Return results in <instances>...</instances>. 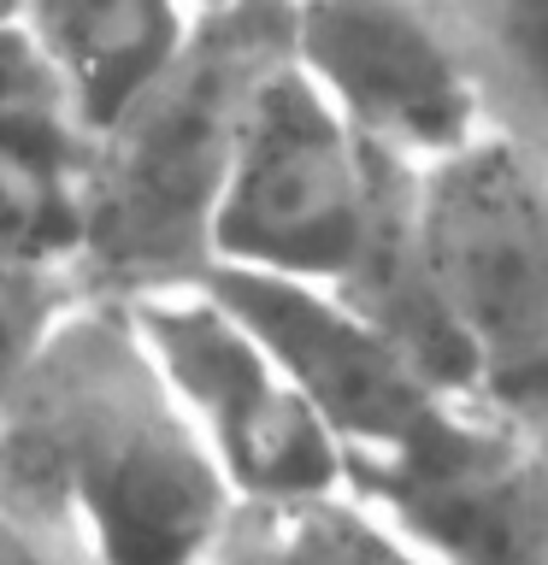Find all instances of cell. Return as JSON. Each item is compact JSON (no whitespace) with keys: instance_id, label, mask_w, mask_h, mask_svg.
Listing matches in <instances>:
<instances>
[{"instance_id":"obj_8","label":"cell","mask_w":548,"mask_h":565,"mask_svg":"<svg viewBox=\"0 0 548 565\" xmlns=\"http://www.w3.org/2000/svg\"><path fill=\"white\" fill-rule=\"evenodd\" d=\"M207 282L289 365V377L301 383V395L313 401V413L325 418L336 454H342V483L354 466L396 448L449 395L396 342H383L342 295L313 289V282L242 277V271H212Z\"/></svg>"},{"instance_id":"obj_6","label":"cell","mask_w":548,"mask_h":565,"mask_svg":"<svg viewBox=\"0 0 548 565\" xmlns=\"http://www.w3.org/2000/svg\"><path fill=\"white\" fill-rule=\"evenodd\" d=\"M130 307L236 507H289L348 489L325 418L313 413L272 342L212 282Z\"/></svg>"},{"instance_id":"obj_12","label":"cell","mask_w":548,"mask_h":565,"mask_svg":"<svg viewBox=\"0 0 548 565\" xmlns=\"http://www.w3.org/2000/svg\"><path fill=\"white\" fill-rule=\"evenodd\" d=\"M201 565H424L378 512L354 494H318L289 507H236Z\"/></svg>"},{"instance_id":"obj_15","label":"cell","mask_w":548,"mask_h":565,"mask_svg":"<svg viewBox=\"0 0 548 565\" xmlns=\"http://www.w3.org/2000/svg\"><path fill=\"white\" fill-rule=\"evenodd\" d=\"M0 565H88L77 547H65L53 530H42L24 512L0 501Z\"/></svg>"},{"instance_id":"obj_3","label":"cell","mask_w":548,"mask_h":565,"mask_svg":"<svg viewBox=\"0 0 548 565\" xmlns=\"http://www.w3.org/2000/svg\"><path fill=\"white\" fill-rule=\"evenodd\" d=\"M419 242L472 388L513 406L548 401V166L477 136L419 171Z\"/></svg>"},{"instance_id":"obj_4","label":"cell","mask_w":548,"mask_h":565,"mask_svg":"<svg viewBox=\"0 0 548 565\" xmlns=\"http://www.w3.org/2000/svg\"><path fill=\"white\" fill-rule=\"evenodd\" d=\"M348 494L424 565H548V406L449 388Z\"/></svg>"},{"instance_id":"obj_16","label":"cell","mask_w":548,"mask_h":565,"mask_svg":"<svg viewBox=\"0 0 548 565\" xmlns=\"http://www.w3.org/2000/svg\"><path fill=\"white\" fill-rule=\"evenodd\" d=\"M189 7H224V0H189Z\"/></svg>"},{"instance_id":"obj_2","label":"cell","mask_w":548,"mask_h":565,"mask_svg":"<svg viewBox=\"0 0 548 565\" xmlns=\"http://www.w3.org/2000/svg\"><path fill=\"white\" fill-rule=\"evenodd\" d=\"M283 60V0L201 7L171 60L95 124L71 183V277L83 295L148 300L212 277L230 171Z\"/></svg>"},{"instance_id":"obj_5","label":"cell","mask_w":548,"mask_h":565,"mask_svg":"<svg viewBox=\"0 0 548 565\" xmlns=\"http://www.w3.org/2000/svg\"><path fill=\"white\" fill-rule=\"evenodd\" d=\"M389 166L396 159L366 148L330 113V100L283 60L230 171L212 230V271L336 289L371 230Z\"/></svg>"},{"instance_id":"obj_13","label":"cell","mask_w":548,"mask_h":565,"mask_svg":"<svg viewBox=\"0 0 548 565\" xmlns=\"http://www.w3.org/2000/svg\"><path fill=\"white\" fill-rule=\"evenodd\" d=\"M83 295V282L71 277V265H12L0 271V430H7L12 395L24 383V371L42 348L48 324L60 318L71 300Z\"/></svg>"},{"instance_id":"obj_7","label":"cell","mask_w":548,"mask_h":565,"mask_svg":"<svg viewBox=\"0 0 548 565\" xmlns=\"http://www.w3.org/2000/svg\"><path fill=\"white\" fill-rule=\"evenodd\" d=\"M289 65L366 148L436 166L484 136V106L436 18V0H283Z\"/></svg>"},{"instance_id":"obj_10","label":"cell","mask_w":548,"mask_h":565,"mask_svg":"<svg viewBox=\"0 0 548 565\" xmlns=\"http://www.w3.org/2000/svg\"><path fill=\"white\" fill-rule=\"evenodd\" d=\"M484 130L548 166V0H436Z\"/></svg>"},{"instance_id":"obj_18","label":"cell","mask_w":548,"mask_h":565,"mask_svg":"<svg viewBox=\"0 0 548 565\" xmlns=\"http://www.w3.org/2000/svg\"><path fill=\"white\" fill-rule=\"evenodd\" d=\"M542 406H548V401H542Z\"/></svg>"},{"instance_id":"obj_14","label":"cell","mask_w":548,"mask_h":565,"mask_svg":"<svg viewBox=\"0 0 548 565\" xmlns=\"http://www.w3.org/2000/svg\"><path fill=\"white\" fill-rule=\"evenodd\" d=\"M53 259L71 265V194L24 183L0 166V271Z\"/></svg>"},{"instance_id":"obj_1","label":"cell","mask_w":548,"mask_h":565,"mask_svg":"<svg viewBox=\"0 0 548 565\" xmlns=\"http://www.w3.org/2000/svg\"><path fill=\"white\" fill-rule=\"evenodd\" d=\"M0 501L88 565H201L236 519L130 300L77 295L48 324L0 430Z\"/></svg>"},{"instance_id":"obj_11","label":"cell","mask_w":548,"mask_h":565,"mask_svg":"<svg viewBox=\"0 0 548 565\" xmlns=\"http://www.w3.org/2000/svg\"><path fill=\"white\" fill-rule=\"evenodd\" d=\"M88 136L95 118L60 60L18 12H0V166L24 183L71 194L88 159Z\"/></svg>"},{"instance_id":"obj_17","label":"cell","mask_w":548,"mask_h":565,"mask_svg":"<svg viewBox=\"0 0 548 565\" xmlns=\"http://www.w3.org/2000/svg\"><path fill=\"white\" fill-rule=\"evenodd\" d=\"M0 12H18V0H0Z\"/></svg>"},{"instance_id":"obj_9","label":"cell","mask_w":548,"mask_h":565,"mask_svg":"<svg viewBox=\"0 0 548 565\" xmlns=\"http://www.w3.org/2000/svg\"><path fill=\"white\" fill-rule=\"evenodd\" d=\"M194 12L189 0H18V18L60 60L95 124L171 60Z\"/></svg>"}]
</instances>
